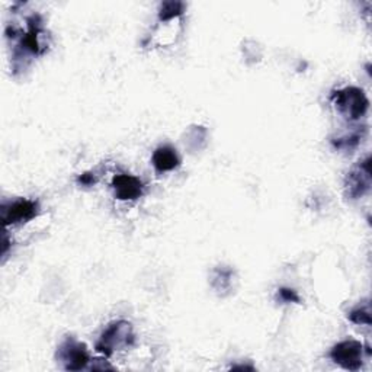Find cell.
Masks as SVG:
<instances>
[{
    "mask_svg": "<svg viewBox=\"0 0 372 372\" xmlns=\"http://www.w3.org/2000/svg\"><path fill=\"white\" fill-rule=\"evenodd\" d=\"M364 136H365V127H362L361 130H355L351 134H346V136H342V137L332 140V144L336 148H339V150L349 152V150H353V148L360 145Z\"/></svg>",
    "mask_w": 372,
    "mask_h": 372,
    "instance_id": "cell-9",
    "label": "cell"
},
{
    "mask_svg": "<svg viewBox=\"0 0 372 372\" xmlns=\"http://www.w3.org/2000/svg\"><path fill=\"white\" fill-rule=\"evenodd\" d=\"M330 358L339 366L348 371H358L364 362V345L358 340H344L330 351Z\"/></svg>",
    "mask_w": 372,
    "mask_h": 372,
    "instance_id": "cell-4",
    "label": "cell"
},
{
    "mask_svg": "<svg viewBox=\"0 0 372 372\" xmlns=\"http://www.w3.org/2000/svg\"><path fill=\"white\" fill-rule=\"evenodd\" d=\"M57 360L67 371H80L91 362V356H89V352L83 344L73 337H67L58 346Z\"/></svg>",
    "mask_w": 372,
    "mask_h": 372,
    "instance_id": "cell-3",
    "label": "cell"
},
{
    "mask_svg": "<svg viewBox=\"0 0 372 372\" xmlns=\"http://www.w3.org/2000/svg\"><path fill=\"white\" fill-rule=\"evenodd\" d=\"M39 205L31 200H18L2 205V222L5 227L22 224L38 215Z\"/></svg>",
    "mask_w": 372,
    "mask_h": 372,
    "instance_id": "cell-5",
    "label": "cell"
},
{
    "mask_svg": "<svg viewBox=\"0 0 372 372\" xmlns=\"http://www.w3.org/2000/svg\"><path fill=\"white\" fill-rule=\"evenodd\" d=\"M231 279H233L231 269H227V267H218V269L214 271L213 285L217 291H227L231 287Z\"/></svg>",
    "mask_w": 372,
    "mask_h": 372,
    "instance_id": "cell-10",
    "label": "cell"
},
{
    "mask_svg": "<svg viewBox=\"0 0 372 372\" xmlns=\"http://www.w3.org/2000/svg\"><path fill=\"white\" fill-rule=\"evenodd\" d=\"M233 369H253V366H233Z\"/></svg>",
    "mask_w": 372,
    "mask_h": 372,
    "instance_id": "cell-15",
    "label": "cell"
},
{
    "mask_svg": "<svg viewBox=\"0 0 372 372\" xmlns=\"http://www.w3.org/2000/svg\"><path fill=\"white\" fill-rule=\"evenodd\" d=\"M152 163L157 172L165 173V172H172L181 166V159L177 156L176 150L170 145H161L156 148V152L153 153Z\"/></svg>",
    "mask_w": 372,
    "mask_h": 372,
    "instance_id": "cell-8",
    "label": "cell"
},
{
    "mask_svg": "<svg viewBox=\"0 0 372 372\" xmlns=\"http://www.w3.org/2000/svg\"><path fill=\"white\" fill-rule=\"evenodd\" d=\"M371 189V157L360 161V165L352 169L345 179V191L351 200H358Z\"/></svg>",
    "mask_w": 372,
    "mask_h": 372,
    "instance_id": "cell-6",
    "label": "cell"
},
{
    "mask_svg": "<svg viewBox=\"0 0 372 372\" xmlns=\"http://www.w3.org/2000/svg\"><path fill=\"white\" fill-rule=\"evenodd\" d=\"M349 320L353 321L355 324H365L369 326L371 324V311H369V305L366 304L365 307H358L349 312Z\"/></svg>",
    "mask_w": 372,
    "mask_h": 372,
    "instance_id": "cell-12",
    "label": "cell"
},
{
    "mask_svg": "<svg viewBox=\"0 0 372 372\" xmlns=\"http://www.w3.org/2000/svg\"><path fill=\"white\" fill-rule=\"evenodd\" d=\"M185 10V5L181 2H166L160 8L159 18L160 21H170L176 17H181Z\"/></svg>",
    "mask_w": 372,
    "mask_h": 372,
    "instance_id": "cell-11",
    "label": "cell"
},
{
    "mask_svg": "<svg viewBox=\"0 0 372 372\" xmlns=\"http://www.w3.org/2000/svg\"><path fill=\"white\" fill-rule=\"evenodd\" d=\"M134 344L131 323L125 320L112 321L102 333L96 344V352L103 356H111L115 351H121Z\"/></svg>",
    "mask_w": 372,
    "mask_h": 372,
    "instance_id": "cell-2",
    "label": "cell"
},
{
    "mask_svg": "<svg viewBox=\"0 0 372 372\" xmlns=\"http://www.w3.org/2000/svg\"><path fill=\"white\" fill-rule=\"evenodd\" d=\"M78 182L83 186H92L94 184H96V177L92 173H83L78 177Z\"/></svg>",
    "mask_w": 372,
    "mask_h": 372,
    "instance_id": "cell-14",
    "label": "cell"
},
{
    "mask_svg": "<svg viewBox=\"0 0 372 372\" xmlns=\"http://www.w3.org/2000/svg\"><path fill=\"white\" fill-rule=\"evenodd\" d=\"M336 109L340 112L342 116H345L349 121H356L362 118L368 108L369 100L365 92L360 87L346 86L344 89H339L332 96Z\"/></svg>",
    "mask_w": 372,
    "mask_h": 372,
    "instance_id": "cell-1",
    "label": "cell"
},
{
    "mask_svg": "<svg viewBox=\"0 0 372 372\" xmlns=\"http://www.w3.org/2000/svg\"><path fill=\"white\" fill-rule=\"evenodd\" d=\"M111 185L115 197L120 201H136L144 192V184L139 177L127 173L114 176Z\"/></svg>",
    "mask_w": 372,
    "mask_h": 372,
    "instance_id": "cell-7",
    "label": "cell"
},
{
    "mask_svg": "<svg viewBox=\"0 0 372 372\" xmlns=\"http://www.w3.org/2000/svg\"><path fill=\"white\" fill-rule=\"evenodd\" d=\"M279 299L284 303H300V296L291 288H281L278 292Z\"/></svg>",
    "mask_w": 372,
    "mask_h": 372,
    "instance_id": "cell-13",
    "label": "cell"
}]
</instances>
